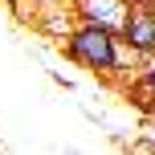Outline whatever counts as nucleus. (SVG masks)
I'll return each mask as SVG.
<instances>
[{
  "label": "nucleus",
  "instance_id": "5",
  "mask_svg": "<svg viewBox=\"0 0 155 155\" xmlns=\"http://www.w3.org/2000/svg\"><path fill=\"white\" fill-rule=\"evenodd\" d=\"M70 29H74V25H70V16H61V12L45 21V33H49L53 41H65V37H70Z\"/></svg>",
  "mask_w": 155,
  "mask_h": 155
},
{
  "label": "nucleus",
  "instance_id": "1",
  "mask_svg": "<svg viewBox=\"0 0 155 155\" xmlns=\"http://www.w3.org/2000/svg\"><path fill=\"white\" fill-rule=\"evenodd\" d=\"M61 45L70 53V61L82 65V70H90V74H118V33L98 29L90 21H78Z\"/></svg>",
  "mask_w": 155,
  "mask_h": 155
},
{
  "label": "nucleus",
  "instance_id": "2",
  "mask_svg": "<svg viewBox=\"0 0 155 155\" xmlns=\"http://www.w3.org/2000/svg\"><path fill=\"white\" fill-rule=\"evenodd\" d=\"M131 4L135 0H74V12H78V21H90L98 29L123 33L127 16H131Z\"/></svg>",
  "mask_w": 155,
  "mask_h": 155
},
{
  "label": "nucleus",
  "instance_id": "4",
  "mask_svg": "<svg viewBox=\"0 0 155 155\" xmlns=\"http://www.w3.org/2000/svg\"><path fill=\"white\" fill-rule=\"evenodd\" d=\"M127 94L135 98V106H139V110L155 114V74H151V70L135 74V78H131V86H127Z\"/></svg>",
  "mask_w": 155,
  "mask_h": 155
},
{
  "label": "nucleus",
  "instance_id": "6",
  "mask_svg": "<svg viewBox=\"0 0 155 155\" xmlns=\"http://www.w3.org/2000/svg\"><path fill=\"white\" fill-rule=\"evenodd\" d=\"M135 4H155V0H135Z\"/></svg>",
  "mask_w": 155,
  "mask_h": 155
},
{
  "label": "nucleus",
  "instance_id": "3",
  "mask_svg": "<svg viewBox=\"0 0 155 155\" xmlns=\"http://www.w3.org/2000/svg\"><path fill=\"white\" fill-rule=\"evenodd\" d=\"M118 37L143 57H155V4H131V16H127L123 33Z\"/></svg>",
  "mask_w": 155,
  "mask_h": 155
}]
</instances>
